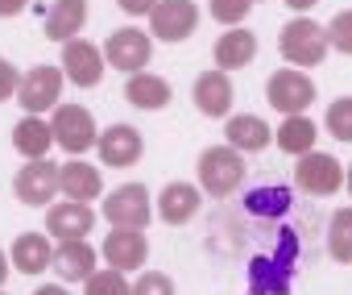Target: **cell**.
Here are the masks:
<instances>
[{
	"mask_svg": "<svg viewBox=\"0 0 352 295\" xmlns=\"http://www.w3.org/2000/svg\"><path fill=\"white\" fill-rule=\"evenodd\" d=\"M344 187H348V192H352V167H348V171H344Z\"/></svg>",
	"mask_w": 352,
	"mask_h": 295,
	"instance_id": "74e56055",
	"label": "cell"
},
{
	"mask_svg": "<svg viewBox=\"0 0 352 295\" xmlns=\"http://www.w3.org/2000/svg\"><path fill=\"white\" fill-rule=\"evenodd\" d=\"M124 100L133 108H145V112H157L170 104V83L162 75H149V71H133L129 83H124Z\"/></svg>",
	"mask_w": 352,
	"mask_h": 295,
	"instance_id": "cb8c5ba5",
	"label": "cell"
},
{
	"mask_svg": "<svg viewBox=\"0 0 352 295\" xmlns=\"http://www.w3.org/2000/svg\"><path fill=\"white\" fill-rule=\"evenodd\" d=\"M58 100H63V67L38 63V67H30V71L21 75V83H17V104H21L25 112L42 116V112H50Z\"/></svg>",
	"mask_w": 352,
	"mask_h": 295,
	"instance_id": "8992f818",
	"label": "cell"
},
{
	"mask_svg": "<svg viewBox=\"0 0 352 295\" xmlns=\"http://www.w3.org/2000/svg\"><path fill=\"white\" fill-rule=\"evenodd\" d=\"M9 270H13V266H9V254H5V250H0V287H5V278H9Z\"/></svg>",
	"mask_w": 352,
	"mask_h": 295,
	"instance_id": "8d00e7d4",
	"label": "cell"
},
{
	"mask_svg": "<svg viewBox=\"0 0 352 295\" xmlns=\"http://www.w3.org/2000/svg\"><path fill=\"white\" fill-rule=\"evenodd\" d=\"M286 5H290L294 13H307V9H315V5H319V0H286Z\"/></svg>",
	"mask_w": 352,
	"mask_h": 295,
	"instance_id": "d590c367",
	"label": "cell"
},
{
	"mask_svg": "<svg viewBox=\"0 0 352 295\" xmlns=\"http://www.w3.org/2000/svg\"><path fill=\"white\" fill-rule=\"evenodd\" d=\"M294 183H298L307 196H336V192L344 187V167H340L331 154L307 150V154H298V167H294Z\"/></svg>",
	"mask_w": 352,
	"mask_h": 295,
	"instance_id": "9c48e42d",
	"label": "cell"
},
{
	"mask_svg": "<svg viewBox=\"0 0 352 295\" xmlns=\"http://www.w3.org/2000/svg\"><path fill=\"white\" fill-rule=\"evenodd\" d=\"M228 141L224 145H232V150H241V154H261L265 145L274 141V129L261 121V116H253V112H236V116H228Z\"/></svg>",
	"mask_w": 352,
	"mask_h": 295,
	"instance_id": "d6986e66",
	"label": "cell"
},
{
	"mask_svg": "<svg viewBox=\"0 0 352 295\" xmlns=\"http://www.w3.org/2000/svg\"><path fill=\"white\" fill-rule=\"evenodd\" d=\"M87 21V0H54L42 17V34L50 42H71Z\"/></svg>",
	"mask_w": 352,
	"mask_h": 295,
	"instance_id": "ffe728a7",
	"label": "cell"
},
{
	"mask_svg": "<svg viewBox=\"0 0 352 295\" xmlns=\"http://www.w3.org/2000/svg\"><path fill=\"white\" fill-rule=\"evenodd\" d=\"M199 26V9L195 0H157L149 9V38L157 42H187Z\"/></svg>",
	"mask_w": 352,
	"mask_h": 295,
	"instance_id": "5b68a950",
	"label": "cell"
},
{
	"mask_svg": "<svg viewBox=\"0 0 352 295\" xmlns=\"http://www.w3.org/2000/svg\"><path fill=\"white\" fill-rule=\"evenodd\" d=\"M327 254L336 262H352V208H336L327 225Z\"/></svg>",
	"mask_w": 352,
	"mask_h": 295,
	"instance_id": "484cf974",
	"label": "cell"
},
{
	"mask_svg": "<svg viewBox=\"0 0 352 295\" xmlns=\"http://www.w3.org/2000/svg\"><path fill=\"white\" fill-rule=\"evenodd\" d=\"M249 167H245V154L232 150V145H208V150L199 154V187L216 200L232 196L241 183H245Z\"/></svg>",
	"mask_w": 352,
	"mask_h": 295,
	"instance_id": "6da1fadb",
	"label": "cell"
},
{
	"mask_svg": "<svg viewBox=\"0 0 352 295\" xmlns=\"http://www.w3.org/2000/svg\"><path fill=\"white\" fill-rule=\"evenodd\" d=\"M265 100H270L282 116H294V112H307V108H311V100H315V83H311L307 71H298V67H282V71L270 75V83H265Z\"/></svg>",
	"mask_w": 352,
	"mask_h": 295,
	"instance_id": "ba28073f",
	"label": "cell"
},
{
	"mask_svg": "<svg viewBox=\"0 0 352 295\" xmlns=\"http://www.w3.org/2000/svg\"><path fill=\"white\" fill-rule=\"evenodd\" d=\"M0 295H9V291H5V287H0Z\"/></svg>",
	"mask_w": 352,
	"mask_h": 295,
	"instance_id": "f35d334b",
	"label": "cell"
},
{
	"mask_svg": "<svg viewBox=\"0 0 352 295\" xmlns=\"http://www.w3.org/2000/svg\"><path fill=\"white\" fill-rule=\"evenodd\" d=\"M91 229H96V212H91V204L63 200V204H50V208H46V233L58 237V241L87 237Z\"/></svg>",
	"mask_w": 352,
	"mask_h": 295,
	"instance_id": "5bb4252c",
	"label": "cell"
},
{
	"mask_svg": "<svg viewBox=\"0 0 352 295\" xmlns=\"http://www.w3.org/2000/svg\"><path fill=\"white\" fill-rule=\"evenodd\" d=\"M116 5H120L129 17H149V9L157 5V0H116Z\"/></svg>",
	"mask_w": 352,
	"mask_h": 295,
	"instance_id": "d6a6232c",
	"label": "cell"
},
{
	"mask_svg": "<svg viewBox=\"0 0 352 295\" xmlns=\"http://www.w3.org/2000/svg\"><path fill=\"white\" fill-rule=\"evenodd\" d=\"M278 50H282V59L290 63V67H319L323 59H327V30L319 26V21H311V17H294V21H286L282 26V34H278Z\"/></svg>",
	"mask_w": 352,
	"mask_h": 295,
	"instance_id": "7a4b0ae2",
	"label": "cell"
},
{
	"mask_svg": "<svg viewBox=\"0 0 352 295\" xmlns=\"http://www.w3.org/2000/svg\"><path fill=\"white\" fill-rule=\"evenodd\" d=\"M13 192H17L21 204L46 208V204L58 196V167H54L50 159H30V163L17 171V179H13Z\"/></svg>",
	"mask_w": 352,
	"mask_h": 295,
	"instance_id": "8fae6325",
	"label": "cell"
},
{
	"mask_svg": "<svg viewBox=\"0 0 352 295\" xmlns=\"http://www.w3.org/2000/svg\"><path fill=\"white\" fill-rule=\"evenodd\" d=\"M216 67L220 71H236V67H249L253 59H257V34L253 30H241V26H232L228 34H220L216 38Z\"/></svg>",
	"mask_w": 352,
	"mask_h": 295,
	"instance_id": "44dd1931",
	"label": "cell"
},
{
	"mask_svg": "<svg viewBox=\"0 0 352 295\" xmlns=\"http://www.w3.org/2000/svg\"><path fill=\"white\" fill-rule=\"evenodd\" d=\"M129 295H174V278L162 274V270H145V274L129 287Z\"/></svg>",
	"mask_w": 352,
	"mask_h": 295,
	"instance_id": "4dcf8cb0",
	"label": "cell"
},
{
	"mask_svg": "<svg viewBox=\"0 0 352 295\" xmlns=\"http://www.w3.org/2000/svg\"><path fill=\"white\" fill-rule=\"evenodd\" d=\"M34 295H71V291H67V283H42Z\"/></svg>",
	"mask_w": 352,
	"mask_h": 295,
	"instance_id": "e575fe53",
	"label": "cell"
},
{
	"mask_svg": "<svg viewBox=\"0 0 352 295\" xmlns=\"http://www.w3.org/2000/svg\"><path fill=\"white\" fill-rule=\"evenodd\" d=\"M104 71H108V63L96 50V42H87V38L63 42V79H71L75 88H100Z\"/></svg>",
	"mask_w": 352,
	"mask_h": 295,
	"instance_id": "30bf717a",
	"label": "cell"
},
{
	"mask_svg": "<svg viewBox=\"0 0 352 295\" xmlns=\"http://www.w3.org/2000/svg\"><path fill=\"white\" fill-rule=\"evenodd\" d=\"M104 221L116 229H145L153 221V200L145 183H120L104 200Z\"/></svg>",
	"mask_w": 352,
	"mask_h": 295,
	"instance_id": "277c9868",
	"label": "cell"
},
{
	"mask_svg": "<svg viewBox=\"0 0 352 295\" xmlns=\"http://www.w3.org/2000/svg\"><path fill=\"white\" fill-rule=\"evenodd\" d=\"M58 192H63L67 200L91 204V200H100V192H104V179H100V171H96L91 163H83V159H71L67 167H58Z\"/></svg>",
	"mask_w": 352,
	"mask_h": 295,
	"instance_id": "ac0fdd59",
	"label": "cell"
},
{
	"mask_svg": "<svg viewBox=\"0 0 352 295\" xmlns=\"http://www.w3.org/2000/svg\"><path fill=\"white\" fill-rule=\"evenodd\" d=\"M191 96H195V108H199L204 116H228V108H232V96H236V92H232L228 71L212 67V71H204V75L195 79Z\"/></svg>",
	"mask_w": 352,
	"mask_h": 295,
	"instance_id": "2e32d148",
	"label": "cell"
},
{
	"mask_svg": "<svg viewBox=\"0 0 352 295\" xmlns=\"http://www.w3.org/2000/svg\"><path fill=\"white\" fill-rule=\"evenodd\" d=\"M50 133H54V145H63L67 154H87L96 145V116L83 108V104H54L50 108Z\"/></svg>",
	"mask_w": 352,
	"mask_h": 295,
	"instance_id": "3957f363",
	"label": "cell"
},
{
	"mask_svg": "<svg viewBox=\"0 0 352 295\" xmlns=\"http://www.w3.org/2000/svg\"><path fill=\"white\" fill-rule=\"evenodd\" d=\"M249 13H253V0H212V17H216L224 30L241 26Z\"/></svg>",
	"mask_w": 352,
	"mask_h": 295,
	"instance_id": "f1b7e54d",
	"label": "cell"
},
{
	"mask_svg": "<svg viewBox=\"0 0 352 295\" xmlns=\"http://www.w3.org/2000/svg\"><path fill=\"white\" fill-rule=\"evenodd\" d=\"M327 46L340 50V54H352V9L336 13L331 26H327Z\"/></svg>",
	"mask_w": 352,
	"mask_h": 295,
	"instance_id": "f546056e",
	"label": "cell"
},
{
	"mask_svg": "<svg viewBox=\"0 0 352 295\" xmlns=\"http://www.w3.org/2000/svg\"><path fill=\"white\" fill-rule=\"evenodd\" d=\"M104 63L108 67H116V71H124V75H133V71H145L149 67V54H153V38L145 34V30H133V26H124V30H112L108 34V42H104Z\"/></svg>",
	"mask_w": 352,
	"mask_h": 295,
	"instance_id": "52a82bcc",
	"label": "cell"
},
{
	"mask_svg": "<svg viewBox=\"0 0 352 295\" xmlns=\"http://www.w3.org/2000/svg\"><path fill=\"white\" fill-rule=\"evenodd\" d=\"M83 295H129V278H124V270H112V266L91 270L83 278Z\"/></svg>",
	"mask_w": 352,
	"mask_h": 295,
	"instance_id": "4316f807",
	"label": "cell"
},
{
	"mask_svg": "<svg viewBox=\"0 0 352 295\" xmlns=\"http://www.w3.org/2000/svg\"><path fill=\"white\" fill-rule=\"evenodd\" d=\"M96 150L104 167H133L145 154V141H141V129L133 125H108L104 133H96Z\"/></svg>",
	"mask_w": 352,
	"mask_h": 295,
	"instance_id": "7c38bea8",
	"label": "cell"
},
{
	"mask_svg": "<svg viewBox=\"0 0 352 295\" xmlns=\"http://www.w3.org/2000/svg\"><path fill=\"white\" fill-rule=\"evenodd\" d=\"M253 5H257V0H253Z\"/></svg>",
	"mask_w": 352,
	"mask_h": 295,
	"instance_id": "ab89813d",
	"label": "cell"
},
{
	"mask_svg": "<svg viewBox=\"0 0 352 295\" xmlns=\"http://www.w3.org/2000/svg\"><path fill=\"white\" fill-rule=\"evenodd\" d=\"M17 83H21V71H17L9 59H0V104L17 96Z\"/></svg>",
	"mask_w": 352,
	"mask_h": 295,
	"instance_id": "1f68e13d",
	"label": "cell"
},
{
	"mask_svg": "<svg viewBox=\"0 0 352 295\" xmlns=\"http://www.w3.org/2000/svg\"><path fill=\"white\" fill-rule=\"evenodd\" d=\"M323 125H327V133H331L336 141H352V96L331 100V104H327Z\"/></svg>",
	"mask_w": 352,
	"mask_h": 295,
	"instance_id": "83f0119b",
	"label": "cell"
},
{
	"mask_svg": "<svg viewBox=\"0 0 352 295\" xmlns=\"http://www.w3.org/2000/svg\"><path fill=\"white\" fill-rule=\"evenodd\" d=\"M50 270H58V283H83L96 270V245L87 237L58 241V250L50 258Z\"/></svg>",
	"mask_w": 352,
	"mask_h": 295,
	"instance_id": "9a60e30c",
	"label": "cell"
},
{
	"mask_svg": "<svg viewBox=\"0 0 352 295\" xmlns=\"http://www.w3.org/2000/svg\"><path fill=\"white\" fill-rule=\"evenodd\" d=\"M100 254H104V262H108L112 270H137V266H145V258H149V241H145L141 229H116V225H112V233L104 237Z\"/></svg>",
	"mask_w": 352,
	"mask_h": 295,
	"instance_id": "4fadbf2b",
	"label": "cell"
},
{
	"mask_svg": "<svg viewBox=\"0 0 352 295\" xmlns=\"http://www.w3.org/2000/svg\"><path fill=\"white\" fill-rule=\"evenodd\" d=\"M13 145H17V154H21L25 163H30V159H46V154H50V145H54L50 121H46V116L25 112V116L13 125Z\"/></svg>",
	"mask_w": 352,
	"mask_h": 295,
	"instance_id": "603a6c76",
	"label": "cell"
},
{
	"mask_svg": "<svg viewBox=\"0 0 352 295\" xmlns=\"http://www.w3.org/2000/svg\"><path fill=\"white\" fill-rule=\"evenodd\" d=\"M315 137H319V125H315L307 112H294V116H286V121L274 129L278 150H286V154H307V150H315Z\"/></svg>",
	"mask_w": 352,
	"mask_h": 295,
	"instance_id": "d4e9b609",
	"label": "cell"
},
{
	"mask_svg": "<svg viewBox=\"0 0 352 295\" xmlns=\"http://www.w3.org/2000/svg\"><path fill=\"white\" fill-rule=\"evenodd\" d=\"M25 5H30V0H0V17H17Z\"/></svg>",
	"mask_w": 352,
	"mask_h": 295,
	"instance_id": "836d02e7",
	"label": "cell"
},
{
	"mask_svg": "<svg viewBox=\"0 0 352 295\" xmlns=\"http://www.w3.org/2000/svg\"><path fill=\"white\" fill-rule=\"evenodd\" d=\"M50 258H54V245L46 233H21L9 250V266L21 270V274H42L50 270Z\"/></svg>",
	"mask_w": 352,
	"mask_h": 295,
	"instance_id": "7402d4cb",
	"label": "cell"
},
{
	"mask_svg": "<svg viewBox=\"0 0 352 295\" xmlns=\"http://www.w3.org/2000/svg\"><path fill=\"white\" fill-rule=\"evenodd\" d=\"M199 204H204V192L195 187V183H183V179H174V183H166L162 187V196H157V216L166 221V225H187L195 212H199Z\"/></svg>",
	"mask_w": 352,
	"mask_h": 295,
	"instance_id": "e0dca14e",
	"label": "cell"
}]
</instances>
